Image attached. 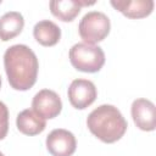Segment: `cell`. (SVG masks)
<instances>
[{"label": "cell", "mask_w": 156, "mask_h": 156, "mask_svg": "<svg viewBox=\"0 0 156 156\" xmlns=\"http://www.w3.org/2000/svg\"><path fill=\"white\" fill-rule=\"evenodd\" d=\"M46 149L52 156H72L77 149V140L72 132L56 128L46 136Z\"/></svg>", "instance_id": "52a82bcc"}, {"label": "cell", "mask_w": 156, "mask_h": 156, "mask_svg": "<svg viewBox=\"0 0 156 156\" xmlns=\"http://www.w3.org/2000/svg\"><path fill=\"white\" fill-rule=\"evenodd\" d=\"M111 5L127 18L139 20L151 15L155 2L152 0H111Z\"/></svg>", "instance_id": "9c48e42d"}, {"label": "cell", "mask_w": 156, "mask_h": 156, "mask_svg": "<svg viewBox=\"0 0 156 156\" xmlns=\"http://www.w3.org/2000/svg\"><path fill=\"white\" fill-rule=\"evenodd\" d=\"M16 126L22 134L33 136L40 134L45 129L46 121L43 117H40L38 113H35L33 110L26 108L17 115Z\"/></svg>", "instance_id": "30bf717a"}, {"label": "cell", "mask_w": 156, "mask_h": 156, "mask_svg": "<svg viewBox=\"0 0 156 156\" xmlns=\"http://www.w3.org/2000/svg\"><path fill=\"white\" fill-rule=\"evenodd\" d=\"M71 65L80 72L95 73L105 65V52L100 46L77 43L69 49Z\"/></svg>", "instance_id": "3957f363"}, {"label": "cell", "mask_w": 156, "mask_h": 156, "mask_svg": "<svg viewBox=\"0 0 156 156\" xmlns=\"http://www.w3.org/2000/svg\"><path fill=\"white\" fill-rule=\"evenodd\" d=\"M4 67L7 80L15 90L30 89L38 77L39 62L34 51L24 44H15L4 54Z\"/></svg>", "instance_id": "6da1fadb"}, {"label": "cell", "mask_w": 156, "mask_h": 156, "mask_svg": "<svg viewBox=\"0 0 156 156\" xmlns=\"http://www.w3.org/2000/svg\"><path fill=\"white\" fill-rule=\"evenodd\" d=\"M9 132V108L0 101V140L5 139Z\"/></svg>", "instance_id": "5bb4252c"}, {"label": "cell", "mask_w": 156, "mask_h": 156, "mask_svg": "<svg viewBox=\"0 0 156 156\" xmlns=\"http://www.w3.org/2000/svg\"><path fill=\"white\" fill-rule=\"evenodd\" d=\"M32 110L44 119L55 118L62 111L61 98L54 90L41 89L32 100Z\"/></svg>", "instance_id": "8992f818"}, {"label": "cell", "mask_w": 156, "mask_h": 156, "mask_svg": "<svg viewBox=\"0 0 156 156\" xmlns=\"http://www.w3.org/2000/svg\"><path fill=\"white\" fill-rule=\"evenodd\" d=\"M0 88H1V76H0Z\"/></svg>", "instance_id": "9a60e30c"}, {"label": "cell", "mask_w": 156, "mask_h": 156, "mask_svg": "<svg viewBox=\"0 0 156 156\" xmlns=\"http://www.w3.org/2000/svg\"><path fill=\"white\" fill-rule=\"evenodd\" d=\"M0 156H5V155H4V154H2L1 151H0Z\"/></svg>", "instance_id": "2e32d148"}, {"label": "cell", "mask_w": 156, "mask_h": 156, "mask_svg": "<svg viewBox=\"0 0 156 156\" xmlns=\"http://www.w3.org/2000/svg\"><path fill=\"white\" fill-rule=\"evenodd\" d=\"M24 27V18L17 11H9L0 17V40L9 41L17 37Z\"/></svg>", "instance_id": "7c38bea8"}, {"label": "cell", "mask_w": 156, "mask_h": 156, "mask_svg": "<svg viewBox=\"0 0 156 156\" xmlns=\"http://www.w3.org/2000/svg\"><path fill=\"white\" fill-rule=\"evenodd\" d=\"M110 29V18L100 11L87 12L78 24V33L80 38L89 45H95L96 43L102 41L108 35Z\"/></svg>", "instance_id": "277c9868"}, {"label": "cell", "mask_w": 156, "mask_h": 156, "mask_svg": "<svg viewBox=\"0 0 156 156\" xmlns=\"http://www.w3.org/2000/svg\"><path fill=\"white\" fill-rule=\"evenodd\" d=\"M51 13L62 22L73 21L80 12L78 0H54L49 4Z\"/></svg>", "instance_id": "4fadbf2b"}, {"label": "cell", "mask_w": 156, "mask_h": 156, "mask_svg": "<svg viewBox=\"0 0 156 156\" xmlns=\"http://www.w3.org/2000/svg\"><path fill=\"white\" fill-rule=\"evenodd\" d=\"M67 95L69 104L74 108L84 110L96 100L98 90L91 80L78 78L72 80V83L69 84Z\"/></svg>", "instance_id": "5b68a950"}, {"label": "cell", "mask_w": 156, "mask_h": 156, "mask_svg": "<svg viewBox=\"0 0 156 156\" xmlns=\"http://www.w3.org/2000/svg\"><path fill=\"white\" fill-rule=\"evenodd\" d=\"M130 113L135 126L144 132H152L156 128V113L152 101L140 98L133 101Z\"/></svg>", "instance_id": "ba28073f"}, {"label": "cell", "mask_w": 156, "mask_h": 156, "mask_svg": "<svg viewBox=\"0 0 156 156\" xmlns=\"http://www.w3.org/2000/svg\"><path fill=\"white\" fill-rule=\"evenodd\" d=\"M0 4H1V0H0Z\"/></svg>", "instance_id": "e0dca14e"}, {"label": "cell", "mask_w": 156, "mask_h": 156, "mask_svg": "<svg viewBox=\"0 0 156 156\" xmlns=\"http://www.w3.org/2000/svg\"><path fill=\"white\" fill-rule=\"evenodd\" d=\"M33 35H34V39L40 45L54 46L61 39V29L55 22L50 20H43L34 26Z\"/></svg>", "instance_id": "8fae6325"}, {"label": "cell", "mask_w": 156, "mask_h": 156, "mask_svg": "<svg viewBox=\"0 0 156 156\" xmlns=\"http://www.w3.org/2000/svg\"><path fill=\"white\" fill-rule=\"evenodd\" d=\"M87 126L90 133L99 140L106 144H112L124 135L128 123L116 106L104 104L89 113Z\"/></svg>", "instance_id": "7a4b0ae2"}]
</instances>
